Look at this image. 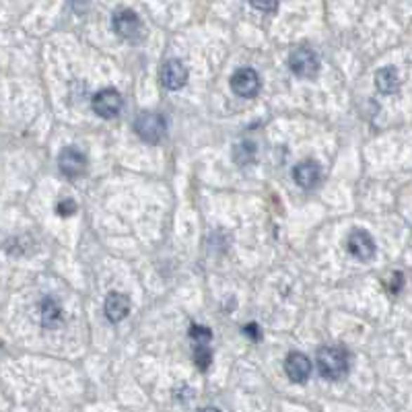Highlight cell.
<instances>
[{"mask_svg": "<svg viewBox=\"0 0 412 412\" xmlns=\"http://www.w3.org/2000/svg\"><path fill=\"white\" fill-rule=\"evenodd\" d=\"M103 312H105V317L112 321V324H118L122 319H126L128 314H130V299L122 293H109L105 297V303H103Z\"/></svg>", "mask_w": 412, "mask_h": 412, "instance_id": "12", "label": "cell"}, {"mask_svg": "<svg viewBox=\"0 0 412 412\" xmlns=\"http://www.w3.org/2000/svg\"><path fill=\"white\" fill-rule=\"evenodd\" d=\"M39 316H41V324L46 328H56L62 321V310L60 303L52 297H46L39 305Z\"/></svg>", "mask_w": 412, "mask_h": 412, "instance_id": "14", "label": "cell"}, {"mask_svg": "<svg viewBox=\"0 0 412 412\" xmlns=\"http://www.w3.org/2000/svg\"><path fill=\"white\" fill-rule=\"evenodd\" d=\"M376 87L383 95H392L400 87V77L394 66H383L376 72Z\"/></svg>", "mask_w": 412, "mask_h": 412, "instance_id": "13", "label": "cell"}, {"mask_svg": "<svg viewBox=\"0 0 412 412\" xmlns=\"http://www.w3.org/2000/svg\"><path fill=\"white\" fill-rule=\"evenodd\" d=\"M402 281H404V279H402V274H400V272H396V274H394V283H392V286H390V291H392V293L400 291V288H402Z\"/></svg>", "mask_w": 412, "mask_h": 412, "instance_id": "21", "label": "cell"}, {"mask_svg": "<svg viewBox=\"0 0 412 412\" xmlns=\"http://www.w3.org/2000/svg\"><path fill=\"white\" fill-rule=\"evenodd\" d=\"M317 371L330 381L343 380L349 373V354L336 347H324L317 350Z\"/></svg>", "mask_w": 412, "mask_h": 412, "instance_id": "1", "label": "cell"}, {"mask_svg": "<svg viewBox=\"0 0 412 412\" xmlns=\"http://www.w3.org/2000/svg\"><path fill=\"white\" fill-rule=\"evenodd\" d=\"M134 132L138 134V138L142 142H149V145H157L165 138L167 134V122L165 118L157 114V112H142L136 116V122H134Z\"/></svg>", "mask_w": 412, "mask_h": 412, "instance_id": "2", "label": "cell"}, {"mask_svg": "<svg viewBox=\"0 0 412 412\" xmlns=\"http://www.w3.org/2000/svg\"><path fill=\"white\" fill-rule=\"evenodd\" d=\"M319 178H321V169H319V165H317L316 161H312V159L297 163L295 169H293L295 184L301 186V188H305V190L314 188L317 182H319Z\"/></svg>", "mask_w": 412, "mask_h": 412, "instance_id": "11", "label": "cell"}, {"mask_svg": "<svg viewBox=\"0 0 412 412\" xmlns=\"http://www.w3.org/2000/svg\"><path fill=\"white\" fill-rule=\"evenodd\" d=\"M347 248H349L350 255H354L357 260H371L376 255V241L373 237L363 231V229H354L349 235V241H347Z\"/></svg>", "mask_w": 412, "mask_h": 412, "instance_id": "9", "label": "cell"}, {"mask_svg": "<svg viewBox=\"0 0 412 412\" xmlns=\"http://www.w3.org/2000/svg\"><path fill=\"white\" fill-rule=\"evenodd\" d=\"M244 332H246V336H248V338L260 340V328H258V324H248V326L244 328Z\"/></svg>", "mask_w": 412, "mask_h": 412, "instance_id": "20", "label": "cell"}, {"mask_svg": "<svg viewBox=\"0 0 412 412\" xmlns=\"http://www.w3.org/2000/svg\"><path fill=\"white\" fill-rule=\"evenodd\" d=\"M190 338L196 345H206L213 338V332L208 328H202V326H192Z\"/></svg>", "mask_w": 412, "mask_h": 412, "instance_id": "17", "label": "cell"}, {"mask_svg": "<svg viewBox=\"0 0 412 412\" xmlns=\"http://www.w3.org/2000/svg\"><path fill=\"white\" fill-rule=\"evenodd\" d=\"M285 371L293 383H305L312 376V361L303 352H291L285 361Z\"/></svg>", "mask_w": 412, "mask_h": 412, "instance_id": "10", "label": "cell"}, {"mask_svg": "<svg viewBox=\"0 0 412 412\" xmlns=\"http://www.w3.org/2000/svg\"><path fill=\"white\" fill-rule=\"evenodd\" d=\"M93 112H95L99 118H116L122 109V95L116 91V89H101L97 91L93 101Z\"/></svg>", "mask_w": 412, "mask_h": 412, "instance_id": "6", "label": "cell"}, {"mask_svg": "<svg viewBox=\"0 0 412 412\" xmlns=\"http://www.w3.org/2000/svg\"><path fill=\"white\" fill-rule=\"evenodd\" d=\"M260 85H262L260 83V74L255 72L254 68H239L231 77V89H233V93L244 97V99H250V97L258 95Z\"/></svg>", "mask_w": 412, "mask_h": 412, "instance_id": "5", "label": "cell"}, {"mask_svg": "<svg viewBox=\"0 0 412 412\" xmlns=\"http://www.w3.org/2000/svg\"><path fill=\"white\" fill-rule=\"evenodd\" d=\"M252 6L262 13H274L279 8V0H250Z\"/></svg>", "mask_w": 412, "mask_h": 412, "instance_id": "19", "label": "cell"}, {"mask_svg": "<svg viewBox=\"0 0 412 412\" xmlns=\"http://www.w3.org/2000/svg\"><path fill=\"white\" fill-rule=\"evenodd\" d=\"M198 412H221L219 408H215V406H206V408H202V411Z\"/></svg>", "mask_w": 412, "mask_h": 412, "instance_id": "22", "label": "cell"}, {"mask_svg": "<svg viewBox=\"0 0 412 412\" xmlns=\"http://www.w3.org/2000/svg\"><path fill=\"white\" fill-rule=\"evenodd\" d=\"M58 167L66 178H79L87 169V157L79 149L66 147L58 155Z\"/></svg>", "mask_w": 412, "mask_h": 412, "instance_id": "7", "label": "cell"}, {"mask_svg": "<svg viewBox=\"0 0 412 412\" xmlns=\"http://www.w3.org/2000/svg\"><path fill=\"white\" fill-rule=\"evenodd\" d=\"M56 213H58L60 217H70V215H74V213H77V202L70 200V198H64V200H60V202L56 204Z\"/></svg>", "mask_w": 412, "mask_h": 412, "instance_id": "18", "label": "cell"}, {"mask_svg": "<svg viewBox=\"0 0 412 412\" xmlns=\"http://www.w3.org/2000/svg\"><path fill=\"white\" fill-rule=\"evenodd\" d=\"M112 23H114V32L118 33L120 37L128 39V41H138L145 35V27H142L140 17L134 11H130V8L116 11Z\"/></svg>", "mask_w": 412, "mask_h": 412, "instance_id": "3", "label": "cell"}, {"mask_svg": "<svg viewBox=\"0 0 412 412\" xmlns=\"http://www.w3.org/2000/svg\"><path fill=\"white\" fill-rule=\"evenodd\" d=\"M288 66L291 70L301 77V79H314L319 70V60H317L316 52L310 48H297L291 52L288 56Z\"/></svg>", "mask_w": 412, "mask_h": 412, "instance_id": "4", "label": "cell"}, {"mask_svg": "<svg viewBox=\"0 0 412 412\" xmlns=\"http://www.w3.org/2000/svg\"><path fill=\"white\" fill-rule=\"evenodd\" d=\"M188 81V70L180 60H167L161 66V85L169 91H178L186 85Z\"/></svg>", "mask_w": 412, "mask_h": 412, "instance_id": "8", "label": "cell"}, {"mask_svg": "<svg viewBox=\"0 0 412 412\" xmlns=\"http://www.w3.org/2000/svg\"><path fill=\"white\" fill-rule=\"evenodd\" d=\"M194 363L200 371H206L213 363V352L206 345H196L194 349Z\"/></svg>", "mask_w": 412, "mask_h": 412, "instance_id": "16", "label": "cell"}, {"mask_svg": "<svg viewBox=\"0 0 412 412\" xmlns=\"http://www.w3.org/2000/svg\"><path fill=\"white\" fill-rule=\"evenodd\" d=\"M255 159V145L250 140H244L239 142L235 149H233V161L239 165V167H248L250 163H254Z\"/></svg>", "mask_w": 412, "mask_h": 412, "instance_id": "15", "label": "cell"}]
</instances>
